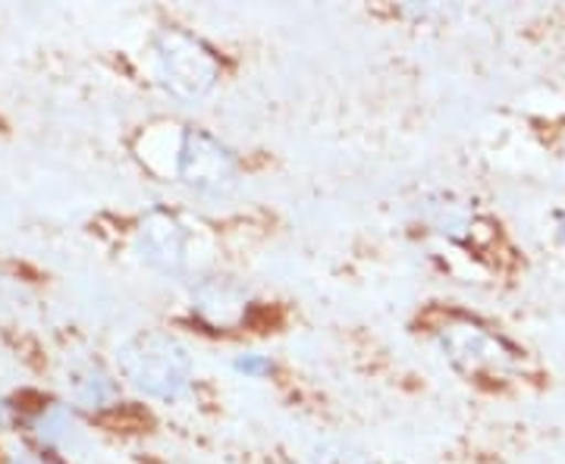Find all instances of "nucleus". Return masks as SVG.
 I'll use <instances>...</instances> for the list:
<instances>
[{
	"mask_svg": "<svg viewBox=\"0 0 565 464\" xmlns=\"http://www.w3.org/2000/svg\"><path fill=\"white\" fill-rule=\"evenodd\" d=\"M427 220L437 233H444L449 239H468V233H471V211L465 204L446 198V195H440L437 204L427 207Z\"/></svg>",
	"mask_w": 565,
	"mask_h": 464,
	"instance_id": "7",
	"label": "nucleus"
},
{
	"mask_svg": "<svg viewBox=\"0 0 565 464\" xmlns=\"http://www.w3.org/2000/svg\"><path fill=\"white\" fill-rule=\"evenodd\" d=\"M161 76L173 95L185 101H202L221 79V63L204 41L173 32L161 44Z\"/></svg>",
	"mask_w": 565,
	"mask_h": 464,
	"instance_id": "2",
	"label": "nucleus"
},
{
	"mask_svg": "<svg viewBox=\"0 0 565 464\" xmlns=\"http://www.w3.org/2000/svg\"><path fill=\"white\" fill-rule=\"evenodd\" d=\"M233 367H236V374H243V377H267L270 370H274V364H270V358H264V355H239L236 362H233Z\"/></svg>",
	"mask_w": 565,
	"mask_h": 464,
	"instance_id": "8",
	"label": "nucleus"
},
{
	"mask_svg": "<svg viewBox=\"0 0 565 464\" xmlns=\"http://www.w3.org/2000/svg\"><path fill=\"white\" fill-rule=\"evenodd\" d=\"M148 236V258L154 261V267H161L163 273H185L189 267V245L192 236L177 217H154L145 229Z\"/></svg>",
	"mask_w": 565,
	"mask_h": 464,
	"instance_id": "5",
	"label": "nucleus"
},
{
	"mask_svg": "<svg viewBox=\"0 0 565 464\" xmlns=\"http://www.w3.org/2000/svg\"><path fill=\"white\" fill-rule=\"evenodd\" d=\"M180 176L199 195H226L239 180V166L230 154V148H223L214 136H207L202 129H192L182 139Z\"/></svg>",
	"mask_w": 565,
	"mask_h": 464,
	"instance_id": "4",
	"label": "nucleus"
},
{
	"mask_svg": "<svg viewBox=\"0 0 565 464\" xmlns=\"http://www.w3.org/2000/svg\"><path fill=\"white\" fill-rule=\"evenodd\" d=\"M556 239H559V242H563V248H565V214L559 217V220H556Z\"/></svg>",
	"mask_w": 565,
	"mask_h": 464,
	"instance_id": "9",
	"label": "nucleus"
},
{
	"mask_svg": "<svg viewBox=\"0 0 565 464\" xmlns=\"http://www.w3.org/2000/svg\"><path fill=\"white\" fill-rule=\"evenodd\" d=\"M129 377L158 399H177L192 384L189 348L173 336H145L129 352Z\"/></svg>",
	"mask_w": 565,
	"mask_h": 464,
	"instance_id": "1",
	"label": "nucleus"
},
{
	"mask_svg": "<svg viewBox=\"0 0 565 464\" xmlns=\"http://www.w3.org/2000/svg\"><path fill=\"white\" fill-rule=\"evenodd\" d=\"M437 343L444 348L452 367H459L468 377L481 374H505L515 367V352L493 336L490 330L471 321H456L437 333Z\"/></svg>",
	"mask_w": 565,
	"mask_h": 464,
	"instance_id": "3",
	"label": "nucleus"
},
{
	"mask_svg": "<svg viewBox=\"0 0 565 464\" xmlns=\"http://www.w3.org/2000/svg\"><path fill=\"white\" fill-rule=\"evenodd\" d=\"M195 307H199V314L207 323L230 326V323H236L243 317L245 289L233 283V280H223V277L202 280L199 289H195Z\"/></svg>",
	"mask_w": 565,
	"mask_h": 464,
	"instance_id": "6",
	"label": "nucleus"
}]
</instances>
